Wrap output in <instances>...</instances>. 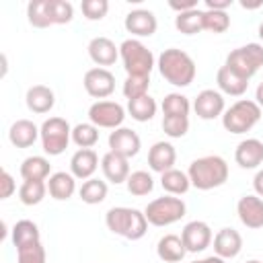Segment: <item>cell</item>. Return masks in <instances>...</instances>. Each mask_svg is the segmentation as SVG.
<instances>
[{
  "label": "cell",
  "instance_id": "cell-16",
  "mask_svg": "<svg viewBox=\"0 0 263 263\" xmlns=\"http://www.w3.org/2000/svg\"><path fill=\"white\" fill-rule=\"evenodd\" d=\"M234 160L240 168H257L263 162V142L257 138L242 140L234 150Z\"/></svg>",
  "mask_w": 263,
  "mask_h": 263
},
{
  "label": "cell",
  "instance_id": "cell-31",
  "mask_svg": "<svg viewBox=\"0 0 263 263\" xmlns=\"http://www.w3.org/2000/svg\"><path fill=\"white\" fill-rule=\"evenodd\" d=\"M127 113L136 121H150L156 115V101L150 95L132 99V101H127Z\"/></svg>",
  "mask_w": 263,
  "mask_h": 263
},
{
  "label": "cell",
  "instance_id": "cell-20",
  "mask_svg": "<svg viewBox=\"0 0 263 263\" xmlns=\"http://www.w3.org/2000/svg\"><path fill=\"white\" fill-rule=\"evenodd\" d=\"M242 249V236L234 228H222L214 236V251L222 259H232Z\"/></svg>",
  "mask_w": 263,
  "mask_h": 263
},
{
  "label": "cell",
  "instance_id": "cell-26",
  "mask_svg": "<svg viewBox=\"0 0 263 263\" xmlns=\"http://www.w3.org/2000/svg\"><path fill=\"white\" fill-rule=\"evenodd\" d=\"M74 179H76V177H74L72 173H64V171L53 173V175L49 177V181H47V191H49V195H51L53 199H58V201L70 199V197L74 195V191H76V181H74Z\"/></svg>",
  "mask_w": 263,
  "mask_h": 263
},
{
  "label": "cell",
  "instance_id": "cell-19",
  "mask_svg": "<svg viewBox=\"0 0 263 263\" xmlns=\"http://www.w3.org/2000/svg\"><path fill=\"white\" fill-rule=\"evenodd\" d=\"M99 166V156L92 148H80L70 158V171L76 179H92L95 171Z\"/></svg>",
  "mask_w": 263,
  "mask_h": 263
},
{
  "label": "cell",
  "instance_id": "cell-21",
  "mask_svg": "<svg viewBox=\"0 0 263 263\" xmlns=\"http://www.w3.org/2000/svg\"><path fill=\"white\" fill-rule=\"evenodd\" d=\"M101 168H103L105 179L111 181V183H115V185L125 183L127 177L132 175V173H129V162H127V158H123V156H119V154H115V152H111V150L101 158Z\"/></svg>",
  "mask_w": 263,
  "mask_h": 263
},
{
  "label": "cell",
  "instance_id": "cell-38",
  "mask_svg": "<svg viewBox=\"0 0 263 263\" xmlns=\"http://www.w3.org/2000/svg\"><path fill=\"white\" fill-rule=\"evenodd\" d=\"M189 99L181 92H171L162 99V113L164 115H189Z\"/></svg>",
  "mask_w": 263,
  "mask_h": 263
},
{
  "label": "cell",
  "instance_id": "cell-48",
  "mask_svg": "<svg viewBox=\"0 0 263 263\" xmlns=\"http://www.w3.org/2000/svg\"><path fill=\"white\" fill-rule=\"evenodd\" d=\"M189 263H226V261L222 257H218V255H212V257H205V259H199V261H189Z\"/></svg>",
  "mask_w": 263,
  "mask_h": 263
},
{
  "label": "cell",
  "instance_id": "cell-32",
  "mask_svg": "<svg viewBox=\"0 0 263 263\" xmlns=\"http://www.w3.org/2000/svg\"><path fill=\"white\" fill-rule=\"evenodd\" d=\"M107 191H109V189H107V183L92 177V179H86V181L82 183L78 195H80V199H82L84 203L95 205V203H101V201L107 197Z\"/></svg>",
  "mask_w": 263,
  "mask_h": 263
},
{
  "label": "cell",
  "instance_id": "cell-39",
  "mask_svg": "<svg viewBox=\"0 0 263 263\" xmlns=\"http://www.w3.org/2000/svg\"><path fill=\"white\" fill-rule=\"evenodd\" d=\"M230 27V16L224 10H203V31L224 33Z\"/></svg>",
  "mask_w": 263,
  "mask_h": 263
},
{
  "label": "cell",
  "instance_id": "cell-6",
  "mask_svg": "<svg viewBox=\"0 0 263 263\" xmlns=\"http://www.w3.org/2000/svg\"><path fill=\"white\" fill-rule=\"evenodd\" d=\"M119 55L123 60V68L127 76H150L154 68V55L142 41L125 39L119 45Z\"/></svg>",
  "mask_w": 263,
  "mask_h": 263
},
{
  "label": "cell",
  "instance_id": "cell-41",
  "mask_svg": "<svg viewBox=\"0 0 263 263\" xmlns=\"http://www.w3.org/2000/svg\"><path fill=\"white\" fill-rule=\"evenodd\" d=\"M148 86H150V76H127L123 82V95L127 101H132L148 95Z\"/></svg>",
  "mask_w": 263,
  "mask_h": 263
},
{
  "label": "cell",
  "instance_id": "cell-44",
  "mask_svg": "<svg viewBox=\"0 0 263 263\" xmlns=\"http://www.w3.org/2000/svg\"><path fill=\"white\" fill-rule=\"evenodd\" d=\"M14 189H16V185H14L12 175L8 171H2V175H0V197L2 199H8L14 193Z\"/></svg>",
  "mask_w": 263,
  "mask_h": 263
},
{
  "label": "cell",
  "instance_id": "cell-8",
  "mask_svg": "<svg viewBox=\"0 0 263 263\" xmlns=\"http://www.w3.org/2000/svg\"><path fill=\"white\" fill-rule=\"evenodd\" d=\"M41 146L45 154L58 156L68 148V142L72 140V127L64 117H49L41 123Z\"/></svg>",
  "mask_w": 263,
  "mask_h": 263
},
{
  "label": "cell",
  "instance_id": "cell-7",
  "mask_svg": "<svg viewBox=\"0 0 263 263\" xmlns=\"http://www.w3.org/2000/svg\"><path fill=\"white\" fill-rule=\"evenodd\" d=\"M224 66H228L238 76L251 80L259 72V68L263 66V45L261 43H247L242 47L232 49L228 53Z\"/></svg>",
  "mask_w": 263,
  "mask_h": 263
},
{
  "label": "cell",
  "instance_id": "cell-22",
  "mask_svg": "<svg viewBox=\"0 0 263 263\" xmlns=\"http://www.w3.org/2000/svg\"><path fill=\"white\" fill-rule=\"evenodd\" d=\"M25 101H27V107H29L33 113L43 115V113H49V111L53 109V105H55V95H53V90H51L49 86H45V84H35V86H31V88L27 90Z\"/></svg>",
  "mask_w": 263,
  "mask_h": 263
},
{
  "label": "cell",
  "instance_id": "cell-23",
  "mask_svg": "<svg viewBox=\"0 0 263 263\" xmlns=\"http://www.w3.org/2000/svg\"><path fill=\"white\" fill-rule=\"evenodd\" d=\"M39 136H41V129L33 121H29V119L14 121L10 125V132H8V140L16 148H29V146H33Z\"/></svg>",
  "mask_w": 263,
  "mask_h": 263
},
{
  "label": "cell",
  "instance_id": "cell-2",
  "mask_svg": "<svg viewBox=\"0 0 263 263\" xmlns=\"http://www.w3.org/2000/svg\"><path fill=\"white\" fill-rule=\"evenodd\" d=\"M158 72L173 86H189L195 78V62L187 51L168 47L158 55Z\"/></svg>",
  "mask_w": 263,
  "mask_h": 263
},
{
  "label": "cell",
  "instance_id": "cell-17",
  "mask_svg": "<svg viewBox=\"0 0 263 263\" xmlns=\"http://www.w3.org/2000/svg\"><path fill=\"white\" fill-rule=\"evenodd\" d=\"M88 55L99 68L113 66L119 58V47L109 37H92L88 43Z\"/></svg>",
  "mask_w": 263,
  "mask_h": 263
},
{
  "label": "cell",
  "instance_id": "cell-1",
  "mask_svg": "<svg viewBox=\"0 0 263 263\" xmlns=\"http://www.w3.org/2000/svg\"><path fill=\"white\" fill-rule=\"evenodd\" d=\"M187 175H189V181L195 189L210 191V189H216L228 181V164L222 156L210 154V156L195 158L189 164Z\"/></svg>",
  "mask_w": 263,
  "mask_h": 263
},
{
  "label": "cell",
  "instance_id": "cell-42",
  "mask_svg": "<svg viewBox=\"0 0 263 263\" xmlns=\"http://www.w3.org/2000/svg\"><path fill=\"white\" fill-rule=\"evenodd\" d=\"M16 263H45V249L41 240L16 249Z\"/></svg>",
  "mask_w": 263,
  "mask_h": 263
},
{
  "label": "cell",
  "instance_id": "cell-24",
  "mask_svg": "<svg viewBox=\"0 0 263 263\" xmlns=\"http://www.w3.org/2000/svg\"><path fill=\"white\" fill-rule=\"evenodd\" d=\"M185 253H187V249H185L181 236H177V234H164L156 245V255L164 263H181Z\"/></svg>",
  "mask_w": 263,
  "mask_h": 263
},
{
  "label": "cell",
  "instance_id": "cell-10",
  "mask_svg": "<svg viewBox=\"0 0 263 263\" xmlns=\"http://www.w3.org/2000/svg\"><path fill=\"white\" fill-rule=\"evenodd\" d=\"M84 90L95 99H105L115 90V76L107 68H90L84 74Z\"/></svg>",
  "mask_w": 263,
  "mask_h": 263
},
{
  "label": "cell",
  "instance_id": "cell-25",
  "mask_svg": "<svg viewBox=\"0 0 263 263\" xmlns=\"http://www.w3.org/2000/svg\"><path fill=\"white\" fill-rule=\"evenodd\" d=\"M216 82H218L220 90L226 92V95H230V97H240V95H245L247 88H249V80L242 78V76H238L236 72H232L228 66H222V68L218 70Z\"/></svg>",
  "mask_w": 263,
  "mask_h": 263
},
{
  "label": "cell",
  "instance_id": "cell-5",
  "mask_svg": "<svg viewBox=\"0 0 263 263\" xmlns=\"http://www.w3.org/2000/svg\"><path fill=\"white\" fill-rule=\"evenodd\" d=\"M187 212V205L181 197H175V195H162V197H156L152 199L146 210H144V216L148 220V224L152 226H171L175 222H179Z\"/></svg>",
  "mask_w": 263,
  "mask_h": 263
},
{
  "label": "cell",
  "instance_id": "cell-35",
  "mask_svg": "<svg viewBox=\"0 0 263 263\" xmlns=\"http://www.w3.org/2000/svg\"><path fill=\"white\" fill-rule=\"evenodd\" d=\"M27 18L33 27L37 29H45L51 27V18H49V8H47V0H33L27 6Z\"/></svg>",
  "mask_w": 263,
  "mask_h": 263
},
{
  "label": "cell",
  "instance_id": "cell-15",
  "mask_svg": "<svg viewBox=\"0 0 263 263\" xmlns=\"http://www.w3.org/2000/svg\"><path fill=\"white\" fill-rule=\"evenodd\" d=\"M123 25H125L127 33L136 35V37H150L156 33V27H158L154 12H150L146 8H138V10L127 12Z\"/></svg>",
  "mask_w": 263,
  "mask_h": 263
},
{
  "label": "cell",
  "instance_id": "cell-49",
  "mask_svg": "<svg viewBox=\"0 0 263 263\" xmlns=\"http://www.w3.org/2000/svg\"><path fill=\"white\" fill-rule=\"evenodd\" d=\"M255 99H257L255 103H257L259 107H263V82L257 86V90H255Z\"/></svg>",
  "mask_w": 263,
  "mask_h": 263
},
{
  "label": "cell",
  "instance_id": "cell-14",
  "mask_svg": "<svg viewBox=\"0 0 263 263\" xmlns=\"http://www.w3.org/2000/svg\"><path fill=\"white\" fill-rule=\"evenodd\" d=\"M193 109L197 113V117L201 119H216L220 115H224V97L222 92L214 90V88H205L195 97Z\"/></svg>",
  "mask_w": 263,
  "mask_h": 263
},
{
  "label": "cell",
  "instance_id": "cell-46",
  "mask_svg": "<svg viewBox=\"0 0 263 263\" xmlns=\"http://www.w3.org/2000/svg\"><path fill=\"white\" fill-rule=\"evenodd\" d=\"M205 6L208 10H224L232 6V0H205Z\"/></svg>",
  "mask_w": 263,
  "mask_h": 263
},
{
  "label": "cell",
  "instance_id": "cell-50",
  "mask_svg": "<svg viewBox=\"0 0 263 263\" xmlns=\"http://www.w3.org/2000/svg\"><path fill=\"white\" fill-rule=\"evenodd\" d=\"M259 37H261V39H263V23H261V25H259Z\"/></svg>",
  "mask_w": 263,
  "mask_h": 263
},
{
  "label": "cell",
  "instance_id": "cell-30",
  "mask_svg": "<svg viewBox=\"0 0 263 263\" xmlns=\"http://www.w3.org/2000/svg\"><path fill=\"white\" fill-rule=\"evenodd\" d=\"M175 27L183 35H195V33L203 31V10L193 8V10H187V12L177 14Z\"/></svg>",
  "mask_w": 263,
  "mask_h": 263
},
{
  "label": "cell",
  "instance_id": "cell-33",
  "mask_svg": "<svg viewBox=\"0 0 263 263\" xmlns=\"http://www.w3.org/2000/svg\"><path fill=\"white\" fill-rule=\"evenodd\" d=\"M125 185H127V191H129L132 195L142 197V195H148V193L154 189V179H152V175H150L148 171H134V173L127 177Z\"/></svg>",
  "mask_w": 263,
  "mask_h": 263
},
{
  "label": "cell",
  "instance_id": "cell-51",
  "mask_svg": "<svg viewBox=\"0 0 263 263\" xmlns=\"http://www.w3.org/2000/svg\"><path fill=\"white\" fill-rule=\"evenodd\" d=\"M247 263H263V261H259V259H249Z\"/></svg>",
  "mask_w": 263,
  "mask_h": 263
},
{
  "label": "cell",
  "instance_id": "cell-45",
  "mask_svg": "<svg viewBox=\"0 0 263 263\" xmlns=\"http://www.w3.org/2000/svg\"><path fill=\"white\" fill-rule=\"evenodd\" d=\"M168 6L173 10H177V14H181V12H187V10L197 8V0H171Z\"/></svg>",
  "mask_w": 263,
  "mask_h": 263
},
{
  "label": "cell",
  "instance_id": "cell-34",
  "mask_svg": "<svg viewBox=\"0 0 263 263\" xmlns=\"http://www.w3.org/2000/svg\"><path fill=\"white\" fill-rule=\"evenodd\" d=\"M45 193H47V185L43 181H23L18 189V199L25 205H37L43 201Z\"/></svg>",
  "mask_w": 263,
  "mask_h": 263
},
{
  "label": "cell",
  "instance_id": "cell-13",
  "mask_svg": "<svg viewBox=\"0 0 263 263\" xmlns=\"http://www.w3.org/2000/svg\"><path fill=\"white\" fill-rule=\"evenodd\" d=\"M236 214L247 228H263V199L259 195H242L236 203Z\"/></svg>",
  "mask_w": 263,
  "mask_h": 263
},
{
  "label": "cell",
  "instance_id": "cell-36",
  "mask_svg": "<svg viewBox=\"0 0 263 263\" xmlns=\"http://www.w3.org/2000/svg\"><path fill=\"white\" fill-rule=\"evenodd\" d=\"M72 142L78 148H92L99 142V127L92 123H78L72 127Z\"/></svg>",
  "mask_w": 263,
  "mask_h": 263
},
{
  "label": "cell",
  "instance_id": "cell-12",
  "mask_svg": "<svg viewBox=\"0 0 263 263\" xmlns=\"http://www.w3.org/2000/svg\"><path fill=\"white\" fill-rule=\"evenodd\" d=\"M140 146H142V140L140 136L129 129V127H117L109 134V148L111 152L123 156V158H132L140 152Z\"/></svg>",
  "mask_w": 263,
  "mask_h": 263
},
{
  "label": "cell",
  "instance_id": "cell-3",
  "mask_svg": "<svg viewBox=\"0 0 263 263\" xmlns=\"http://www.w3.org/2000/svg\"><path fill=\"white\" fill-rule=\"evenodd\" d=\"M105 224L113 234H119L127 240H140L148 230V220L144 212L136 208H111L105 214Z\"/></svg>",
  "mask_w": 263,
  "mask_h": 263
},
{
  "label": "cell",
  "instance_id": "cell-29",
  "mask_svg": "<svg viewBox=\"0 0 263 263\" xmlns=\"http://www.w3.org/2000/svg\"><path fill=\"white\" fill-rule=\"evenodd\" d=\"M39 240H41V234H39V228H37L35 222H31V220H18L12 226V245L16 249L27 247V245H33V242H39Z\"/></svg>",
  "mask_w": 263,
  "mask_h": 263
},
{
  "label": "cell",
  "instance_id": "cell-4",
  "mask_svg": "<svg viewBox=\"0 0 263 263\" xmlns=\"http://www.w3.org/2000/svg\"><path fill=\"white\" fill-rule=\"evenodd\" d=\"M259 119H261V107L255 101L240 99L224 111L222 125L230 134H245V132L253 129Z\"/></svg>",
  "mask_w": 263,
  "mask_h": 263
},
{
  "label": "cell",
  "instance_id": "cell-43",
  "mask_svg": "<svg viewBox=\"0 0 263 263\" xmlns=\"http://www.w3.org/2000/svg\"><path fill=\"white\" fill-rule=\"evenodd\" d=\"M80 8L88 21H101L109 10V2L107 0H82Z\"/></svg>",
  "mask_w": 263,
  "mask_h": 263
},
{
  "label": "cell",
  "instance_id": "cell-47",
  "mask_svg": "<svg viewBox=\"0 0 263 263\" xmlns=\"http://www.w3.org/2000/svg\"><path fill=\"white\" fill-rule=\"evenodd\" d=\"M253 189H255V193H257L259 197H263V168L257 171V175H255V179H253Z\"/></svg>",
  "mask_w": 263,
  "mask_h": 263
},
{
  "label": "cell",
  "instance_id": "cell-27",
  "mask_svg": "<svg viewBox=\"0 0 263 263\" xmlns=\"http://www.w3.org/2000/svg\"><path fill=\"white\" fill-rule=\"evenodd\" d=\"M51 173V164L45 156H29L21 164V177L25 181H45Z\"/></svg>",
  "mask_w": 263,
  "mask_h": 263
},
{
  "label": "cell",
  "instance_id": "cell-37",
  "mask_svg": "<svg viewBox=\"0 0 263 263\" xmlns=\"http://www.w3.org/2000/svg\"><path fill=\"white\" fill-rule=\"evenodd\" d=\"M51 25H68L74 18V6L66 0H47Z\"/></svg>",
  "mask_w": 263,
  "mask_h": 263
},
{
  "label": "cell",
  "instance_id": "cell-28",
  "mask_svg": "<svg viewBox=\"0 0 263 263\" xmlns=\"http://www.w3.org/2000/svg\"><path fill=\"white\" fill-rule=\"evenodd\" d=\"M160 185L168 195H183L189 191L191 181H189L187 173H183L179 168H171V171L160 175Z\"/></svg>",
  "mask_w": 263,
  "mask_h": 263
},
{
  "label": "cell",
  "instance_id": "cell-18",
  "mask_svg": "<svg viewBox=\"0 0 263 263\" xmlns=\"http://www.w3.org/2000/svg\"><path fill=\"white\" fill-rule=\"evenodd\" d=\"M177 160V150L171 142H156L150 150H148V164L154 173H166L173 168Z\"/></svg>",
  "mask_w": 263,
  "mask_h": 263
},
{
  "label": "cell",
  "instance_id": "cell-11",
  "mask_svg": "<svg viewBox=\"0 0 263 263\" xmlns=\"http://www.w3.org/2000/svg\"><path fill=\"white\" fill-rule=\"evenodd\" d=\"M181 240H183L187 253H201L212 242V228L201 220H193V222L185 224V228L181 232Z\"/></svg>",
  "mask_w": 263,
  "mask_h": 263
},
{
  "label": "cell",
  "instance_id": "cell-40",
  "mask_svg": "<svg viewBox=\"0 0 263 263\" xmlns=\"http://www.w3.org/2000/svg\"><path fill=\"white\" fill-rule=\"evenodd\" d=\"M162 129L168 138H183L189 129V115H164Z\"/></svg>",
  "mask_w": 263,
  "mask_h": 263
},
{
  "label": "cell",
  "instance_id": "cell-9",
  "mask_svg": "<svg viewBox=\"0 0 263 263\" xmlns=\"http://www.w3.org/2000/svg\"><path fill=\"white\" fill-rule=\"evenodd\" d=\"M88 119L97 127L117 129L125 119V109L115 101H97L88 109Z\"/></svg>",
  "mask_w": 263,
  "mask_h": 263
}]
</instances>
